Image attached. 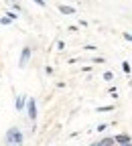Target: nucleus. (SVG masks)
Segmentation results:
<instances>
[{"label":"nucleus","instance_id":"nucleus-1","mask_svg":"<svg viewBox=\"0 0 132 146\" xmlns=\"http://www.w3.org/2000/svg\"><path fill=\"white\" fill-rule=\"evenodd\" d=\"M6 142L8 144H14V146L23 144V132L18 130V128H10V130L6 132Z\"/></svg>","mask_w":132,"mask_h":146},{"label":"nucleus","instance_id":"nucleus-7","mask_svg":"<svg viewBox=\"0 0 132 146\" xmlns=\"http://www.w3.org/2000/svg\"><path fill=\"white\" fill-rule=\"evenodd\" d=\"M122 69H124V73H130V65H128V63H126V61H124V63H122Z\"/></svg>","mask_w":132,"mask_h":146},{"label":"nucleus","instance_id":"nucleus-5","mask_svg":"<svg viewBox=\"0 0 132 146\" xmlns=\"http://www.w3.org/2000/svg\"><path fill=\"white\" fill-rule=\"evenodd\" d=\"M59 10H61L63 14H71V12H75V8H71V6H65V4H61V6H59Z\"/></svg>","mask_w":132,"mask_h":146},{"label":"nucleus","instance_id":"nucleus-9","mask_svg":"<svg viewBox=\"0 0 132 146\" xmlns=\"http://www.w3.org/2000/svg\"><path fill=\"white\" fill-rule=\"evenodd\" d=\"M124 39H126V41H130V43H132V35H130V33H124Z\"/></svg>","mask_w":132,"mask_h":146},{"label":"nucleus","instance_id":"nucleus-11","mask_svg":"<svg viewBox=\"0 0 132 146\" xmlns=\"http://www.w3.org/2000/svg\"><path fill=\"white\" fill-rule=\"evenodd\" d=\"M126 146H132V142H130V144H126Z\"/></svg>","mask_w":132,"mask_h":146},{"label":"nucleus","instance_id":"nucleus-2","mask_svg":"<svg viewBox=\"0 0 132 146\" xmlns=\"http://www.w3.org/2000/svg\"><path fill=\"white\" fill-rule=\"evenodd\" d=\"M114 140H116V144H120V146H126V144L132 142V138H130L128 134H118V136H114Z\"/></svg>","mask_w":132,"mask_h":146},{"label":"nucleus","instance_id":"nucleus-6","mask_svg":"<svg viewBox=\"0 0 132 146\" xmlns=\"http://www.w3.org/2000/svg\"><path fill=\"white\" fill-rule=\"evenodd\" d=\"M25 108V98H18L16 100V110H23Z\"/></svg>","mask_w":132,"mask_h":146},{"label":"nucleus","instance_id":"nucleus-4","mask_svg":"<svg viewBox=\"0 0 132 146\" xmlns=\"http://www.w3.org/2000/svg\"><path fill=\"white\" fill-rule=\"evenodd\" d=\"M29 57H31V49L25 47V49H23V57H21V67H25V63L29 61Z\"/></svg>","mask_w":132,"mask_h":146},{"label":"nucleus","instance_id":"nucleus-3","mask_svg":"<svg viewBox=\"0 0 132 146\" xmlns=\"http://www.w3.org/2000/svg\"><path fill=\"white\" fill-rule=\"evenodd\" d=\"M29 118L35 122L37 120V106H35V100H29Z\"/></svg>","mask_w":132,"mask_h":146},{"label":"nucleus","instance_id":"nucleus-8","mask_svg":"<svg viewBox=\"0 0 132 146\" xmlns=\"http://www.w3.org/2000/svg\"><path fill=\"white\" fill-rule=\"evenodd\" d=\"M0 23H2V25H10V18H8V16H4L2 21H0Z\"/></svg>","mask_w":132,"mask_h":146},{"label":"nucleus","instance_id":"nucleus-10","mask_svg":"<svg viewBox=\"0 0 132 146\" xmlns=\"http://www.w3.org/2000/svg\"><path fill=\"white\" fill-rule=\"evenodd\" d=\"M35 2L39 4V6H45V2H43V0H35Z\"/></svg>","mask_w":132,"mask_h":146}]
</instances>
